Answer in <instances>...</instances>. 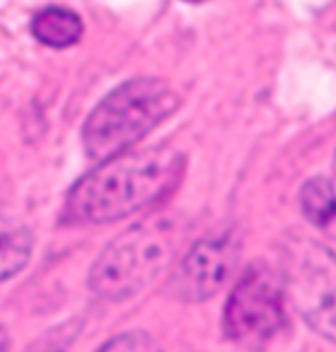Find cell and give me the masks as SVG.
Returning a JSON list of instances; mask_svg holds the SVG:
<instances>
[{"label":"cell","mask_w":336,"mask_h":352,"mask_svg":"<svg viewBox=\"0 0 336 352\" xmlns=\"http://www.w3.org/2000/svg\"><path fill=\"white\" fill-rule=\"evenodd\" d=\"M184 157L169 146L122 153L99 164L71 187L67 217L75 223H114L148 208L173 189Z\"/></svg>","instance_id":"cell-1"},{"label":"cell","mask_w":336,"mask_h":352,"mask_svg":"<svg viewBox=\"0 0 336 352\" xmlns=\"http://www.w3.org/2000/svg\"><path fill=\"white\" fill-rule=\"evenodd\" d=\"M180 97L158 78H135L101 99L82 129L84 151L93 162H110L176 114Z\"/></svg>","instance_id":"cell-2"},{"label":"cell","mask_w":336,"mask_h":352,"mask_svg":"<svg viewBox=\"0 0 336 352\" xmlns=\"http://www.w3.org/2000/svg\"><path fill=\"white\" fill-rule=\"evenodd\" d=\"M180 226L150 217L108 243L88 273V288L103 301H129L161 277L178 254Z\"/></svg>","instance_id":"cell-3"},{"label":"cell","mask_w":336,"mask_h":352,"mask_svg":"<svg viewBox=\"0 0 336 352\" xmlns=\"http://www.w3.org/2000/svg\"><path fill=\"white\" fill-rule=\"evenodd\" d=\"M280 279L300 318L336 344V254L322 243L293 239L283 248Z\"/></svg>","instance_id":"cell-4"},{"label":"cell","mask_w":336,"mask_h":352,"mask_svg":"<svg viewBox=\"0 0 336 352\" xmlns=\"http://www.w3.org/2000/svg\"><path fill=\"white\" fill-rule=\"evenodd\" d=\"M285 286L276 271L253 264L229 292L223 311L225 336L234 344L259 350L285 327Z\"/></svg>","instance_id":"cell-5"},{"label":"cell","mask_w":336,"mask_h":352,"mask_svg":"<svg viewBox=\"0 0 336 352\" xmlns=\"http://www.w3.org/2000/svg\"><path fill=\"white\" fill-rule=\"evenodd\" d=\"M238 245L232 236H206L197 241L171 273L169 292L187 303L212 298L232 277Z\"/></svg>","instance_id":"cell-6"},{"label":"cell","mask_w":336,"mask_h":352,"mask_svg":"<svg viewBox=\"0 0 336 352\" xmlns=\"http://www.w3.org/2000/svg\"><path fill=\"white\" fill-rule=\"evenodd\" d=\"M30 30L39 43L54 47V50H67L82 39L84 22H82V17L71 9L47 7L32 17Z\"/></svg>","instance_id":"cell-7"},{"label":"cell","mask_w":336,"mask_h":352,"mask_svg":"<svg viewBox=\"0 0 336 352\" xmlns=\"http://www.w3.org/2000/svg\"><path fill=\"white\" fill-rule=\"evenodd\" d=\"M32 256V232L22 221L0 215V284L26 269Z\"/></svg>","instance_id":"cell-8"},{"label":"cell","mask_w":336,"mask_h":352,"mask_svg":"<svg viewBox=\"0 0 336 352\" xmlns=\"http://www.w3.org/2000/svg\"><path fill=\"white\" fill-rule=\"evenodd\" d=\"M300 202H302L304 217L311 223L326 228V223L336 213V189L328 179L317 176L304 185L302 193H300Z\"/></svg>","instance_id":"cell-9"},{"label":"cell","mask_w":336,"mask_h":352,"mask_svg":"<svg viewBox=\"0 0 336 352\" xmlns=\"http://www.w3.org/2000/svg\"><path fill=\"white\" fill-rule=\"evenodd\" d=\"M82 322L77 320H69L56 329L47 331L43 338H39L26 352H67L80 336Z\"/></svg>","instance_id":"cell-10"},{"label":"cell","mask_w":336,"mask_h":352,"mask_svg":"<svg viewBox=\"0 0 336 352\" xmlns=\"http://www.w3.org/2000/svg\"><path fill=\"white\" fill-rule=\"evenodd\" d=\"M99 352H163L154 338L144 331H129L103 344Z\"/></svg>","instance_id":"cell-11"},{"label":"cell","mask_w":336,"mask_h":352,"mask_svg":"<svg viewBox=\"0 0 336 352\" xmlns=\"http://www.w3.org/2000/svg\"><path fill=\"white\" fill-rule=\"evenodd\" d=\"M11 350V338L5 327H0V352H9Z\"/></svg>","instance_id":"cell-12"},{"label":"cell","mask_w":336,"mask_h":352,"mask_svg":"<svg viewBox=\"0 0 336 352\" xmlns=\"http://www.w3.org/2000/svg\"><path fill=\"white\" fill-rule=\"evenodd\" d=\"M324 230L332 236V239H336V213H334V217L326 223V228H324Z\"/></svg>","instance_id":"cell-13"},{"label":"cell","mask_w":336,"mask_h":352,"mask_svg":"<svg viewBox=\"0 0 336 352\" xmlns=\"http://www.w3.org/2000/svg\"><path fill=\"white\" fill-rule=\"evenodd\" d=\"M184 3H206V0H184Z\"/></svg>","instance_id":"cell-14"},{"label":"cell","mask_w":336,"mask_h":352,"mask_svg":"<svg viewBox=\"0 0 336 352\" xmlns=\"http://www.w3.org/2000/svg\"><path fill=\"white\" fill-rule=\"evenodd\" d=\"M334 170H336V157H334Z\"/></svg>","instance_id":"cell-15"}]
</instances>
